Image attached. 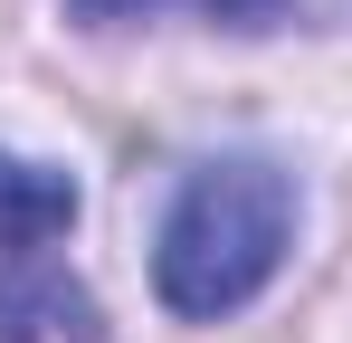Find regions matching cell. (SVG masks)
<instances>
[{
    "label": "cell",
    "mask_w": 352,
    "mask_h": 343,
    "mask_svg": "<svg viewBox=\"0 0 352 343\" xmlns=\"http://www.w3.org/2000/svg\"><path fill=\"white\" fill-rule=\"evenodd\" d=\"M67 229H76V181L0 153V258H48Z\"/></svg>",
    "instance_id": "cell-3"
},
{
    "label": "cell",
    "mask_w": 352,
    "mask_h": 343,
    "mask_svg": "<svg viewBox=\"0 0 352 343\" xmlns=\"http://www.w3.org/2000/svg\"><path fill=\"white\" fill-rule=\"evenodd\" d=\"M295 238V181L267 153H229V163H200L181 181L172 220H162V248H153V286L162 305L210 324V315H238L257 286L286 267Z\"/></svg>",
    "instance_id": "cell-1"
},
{
    "label": "cell",
    "mask_w": 352,
    "mask_h": 343,
    "mask_svg": "<svg viewBox=\"0 0 352 343\" xmlns=\"http://www.w3.org/2000/svg\"><path fill=\"white\" fill-rule=\"evenodd\" d=\"M153 10H200L210 29H276L295 0H67V19H86V29H124V19H153Z\"/></svg>",
    "instance_id": "cell-4"
},
{
    "label": "cell",
    "mask_w": 352,
    "mask_h": 343,
    "mask_svg": "<svg viewBox=\"0 0 352 343\" xmlns=\"http://www.w3.org/2000/svg\"><path fill=\"white\" fill-rule=\"evenodd\" d=\"M105 315L58 258H0V343H96Z\"/></svg>",
    "instance_id": "cell-2"
}]
</instances>
